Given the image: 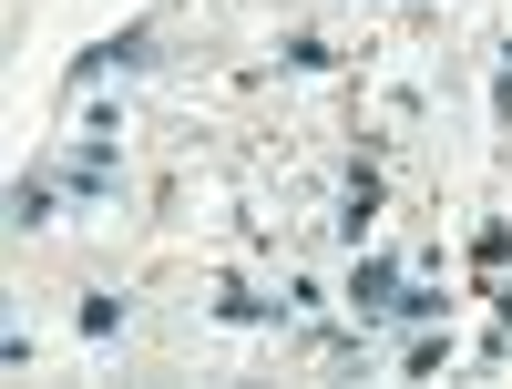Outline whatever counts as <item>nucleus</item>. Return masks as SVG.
<instances>
[{
	"label": "nucleus",
	"mask_w": 512,
	"mask_h": 389,
	"mask_svg": "<svg viewBox=\"0 0 512 389\" xmlns=\"http://www.w3.org/2000/svg\"><path fill=\"white\" fill-rule=\"evenodd\" d=\"M72 195H113V134H93L72 154Z\"/></svg>",
	"instance_id": "1"
},
{
	"label": "nucleus",
	"mask_w": 512,
	"mask_h": 389,
	"mask_svg": "<svg viewBox=\"0 0 512 389\" xmlns=\"http://www.w3.org/2000/svg\"><path fill=\"white\" fill-rule=\"evenodd\" d=\"M52 195H62L52 175H21V185H11V226H21V236H31V226H52Z\"/></svg>",
	"instance_id": "2"
},
{
	"label": "nucleus",
	"mask_w": 512,
	"mask_h": 389,
	"mask_svg": "<svg viewBox=\"0 0 512 389\" xmlns=\"http://www.w3.org/2000/svg\"><path fill=\"white\" fill-rule=\"evenodd\" d=\"M349 297H359V308H390V297H400V267H390V256H359Z\"/></svg>",
	"instance_id": "3"
},
{
	"label": "nucleus",
	"mask_w": 512,
	"mask_h": 389,
	"mask_svg": "<svg viewBox=\"0 0 512 389\" xmlns=\"http://www.w3.org/2000/svg\"><path fill=\"white\" fill-rule=\"evenodd\" d=\"M369 215H379V175H369V164H359V175H349V185H338V226H349V236H359V226H369Z\"/></svg>",
	"instance_id": "4"
},
{
	"label": "nucleus",
	"mask_w": 512,
	"mask_h": 389,
	"mask_svg": "<svg viewBox=\"0 0 512 389\" xmlns=\"http://www.w3.org/2000/svg\"><path fill=\"white\" fill-rule=\"evenodd\" d=\"M113 328H123V297L93 287V297H82V338H113Z\"/></svg>",
	"instance_id": "5"
},
{
	"label": "nucleus",
	"mask_w": 512,
	"mask_h": 389,
	"mask_svg": "<svg viewBox=\"0 0 512 389\" xmlns=\"http://www.w3.org/2000/svg\"><path fill=\"white\" fill-rule=\"evenodd\" d=\"M390 318H410V328H420V318H441V287H410V277H400V297H390Z\"/></svg>",
	"instance_id": "6"
},
{
	"label": "nucleus",
	"mask_w": 512,
	"mask_h": 389,
	"mask_svg": "<svg viewBox=\"0 0 512 389\" xmlns=\"http://www.w3.org/2000/svg\"><path fill=\"white\" fill-rule=\"evenodd\" d=\"M492 113H502V123H512V72H502V82H492Z\"/></svg>",
	"instance_id": "7"
}]
</instances>
